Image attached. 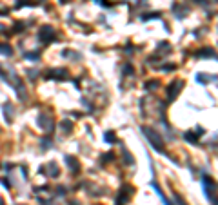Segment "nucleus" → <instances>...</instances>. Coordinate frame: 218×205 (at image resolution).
Instances as JSON below:
<instances>
[{
    "mask_svg": "<svg viewBox=\"0 0 218 205\" xmlns=\"http://www.w3.org/2000/svg\"><path fill=\"white\" fill-rule=\"evenodd\" d=\"M144 134L147 136V140L153 144V147H154V149L160 151V153H164V140H162L157 133H154L153 129H147V127H145V129H144Z\"/></svg>",
    "mask_w": 218,
    "mask_h": 205,
    "instance_id": "1",
    "label": "nucleus"
},
{
    "mask_svg": "<svg viewBox=\"0 0 218 205\" xmlns=\"http://www.w3.org/2000/svg\"><path fill=\"white\" fill-rule=\"evenodd\" d=\"M184 85V82L182 80H174L169 87H167V94H169V100H173V98H176V94H178V91H180V87Z\"/></svg>",
    "mask_w": 218,
    "mask_h": 205,
    "instance_id": "2",
    "label": "nucleus"
},
{
    "mask_svg": "<svg viewBox=\"0 0 218 205\" xmlns=\"http://www.w3.org/2000/svg\"><path fill=\"white\" fill-rule=\"evenodd\" d=\"M106 140H107V142H115V134H113V133H107V134H106Z\"/></svg>",
    "mask_w": 218,
    "mask_h": 205,
    "instance_id": "5",
    "label": "nucleus"
},
{
    "mask_svg": "<svg viewBox=\"0 0 218 205\" xmlns=\"http://www.w3.org/2000/svg\"><path fill=\"white\" fill-rule=\"evenodd\" d=\"M64 73V69H56V71H53V74H49V76H53V78H64V76H67V74H62Z\"/></svg>",
    "mask_w": 218,
    "mask_h": 205,
    "instance_id": "3",
    "label": "nucleus"
},
{
    "mask_svg": "<svg viewBox=\"0 0 218 205\" xmlns=\"http://www.w3.org/2000/svg\"><path fill=\"white\" fill-rule=\"evenodd\" d=\"M66 161H67V165L73 169V171H76V161H75V158H71V156H67L66 158Z\"/></svg>",
    "mask_w": 218,
    "mask_h": 205,
    "instance_id": "4",
    "label": "nucleus"
}]
</instances>
